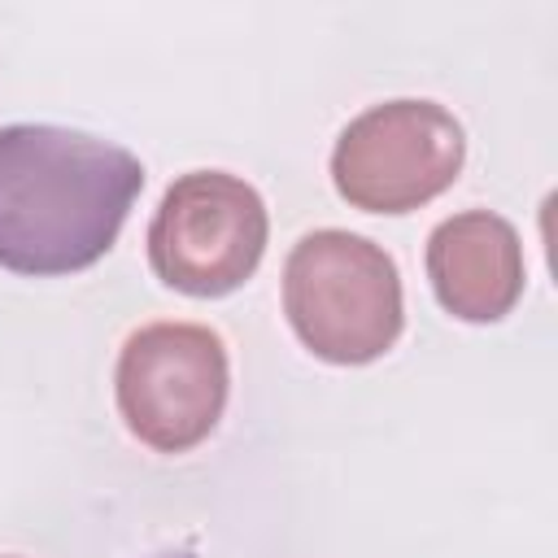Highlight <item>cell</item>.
<instances>
[{"label":"cell","mask_w":558,"mask_h":558,"mask_svg":"<svg viewBox=\"0 0 558 558\" xmlns=\"http://www.w3.org/2000/svg\"><path fill=\"white\" fill-rule=\"evenodd\" d=\"M140 192L144 166L113 140L52 122L0 126V266L35 279L96 266Z\"/></svg>","instance_id":"1"},{"label":"cell","mask_w":558,"mask_h":558,"mask_svg":"<svg viewBox=\"0 0 558 558\" xmlns=\"http://www.w3.org/2000/svg\"><path fill=\"white\" fill-rule=\"evenodd\" d=\"M270 214L253 183L227 170L179 174L153 222L148 262L157 279L187 296H227L262 262Z\"/></svg>","instance_id":"4"},{"label":"cell","mask_w":558,"mask_h":558,"mask_svg":"<svg viewBox=\"0 0 558 558\" xmlns=\"http://www.w3.org/2000/svg\"><path fill=\"white\" fill-rule=\"evenodd\" d=\"M427 279L436 301L462 323H497L523 296L519 231L493 209H466L427 235Z\"/></svg>","instance_id":"6"},{"label":"cell","mask_w":558,"mask_h":558,"mask_svg":"<svg viewBox=\"0 0 558 558\" xmlns=\"http://www.w3.org/2000/svg\"><path fill=\"white\" fill-rule=\"evenodd\" d=\"M466 157L462 122L436 100H384L362 109L331 148L336 192L366 214H410L453 187Z\"/></svg>","instance_id":"5"},{"label":"cell","mask_w":558,"mask_h":558,"mask_svg":"<svg viewBox=\"0 0 558 558\" xmlns=\"http://www.w3.org/2000/svg\"><path fill=\"white\" fill-rule=\"evenodd\" d=\"M227 388V344L201 323H148L131 331L113 371L126 432L157 453L196 449L218 427Z\"/></svg>","instance_id":"3"},{"label":"cell","mask_w":558,"mask_h":558,"mask_svg":"<svg viewBox=\"0 0 558 558\" xmlns=\"http://www.w3.org/2000/svg\"><path fill=\"white\" fill-rule=\"evenodd\" d=\"M283 314L314 357L366 366L397 344L405 323L397 262L366 235L310 231L283 262Z\"/></svg>","instance_id":"2"}]
</instances>
